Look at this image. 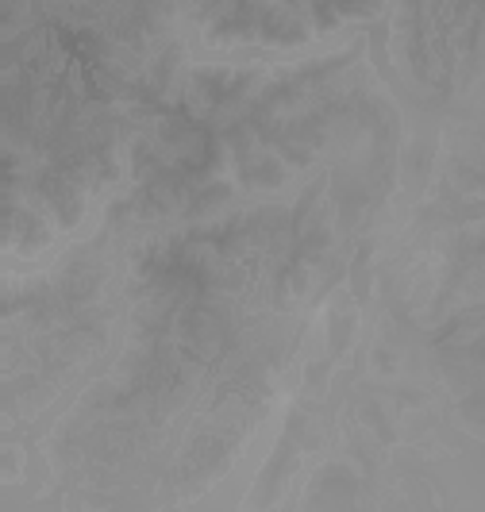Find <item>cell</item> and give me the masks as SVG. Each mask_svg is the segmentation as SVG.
<instances>
[{"mask_svg":"<svg viewBox=\"0 0 485 512\" xmlns=\"http://www.w3.org/2000/svg\"><path fill=\"white\" fill-rule=\"evenodd\" d=\"M374 4H378V0H355V4L347 8V16H343V20H355V16L374 12ZM189 8H193V4H189ZM193 16H197V24H201V31H205L208 43H255V39H243V35H235V31H228V27L212 24V20H208V16H201L197 8H193ZM262 47H266V43H262Z\"/></svg>","mask_w":485,"mask_h":512,"instance_id":"1","label":"cell"}]
</instances>
